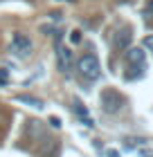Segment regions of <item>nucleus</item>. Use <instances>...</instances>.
Wrapping results in <instances>:
<instances>
[{
  "label": "nucleus",
  "mask_w": 153,
  "mask_h": 157,
  "mask_svg": "<svg viewBox=\"0 0 153 157\" xmlns=\"http://www.w3.org/2000/svg\"><path fill=\"white\" fill-rule=\"evenodd\" d=\"M77 72L81 78L86 81H97L101 76V65H99V59L95 54H83L81 59L77 61Z\"/></svg>",
  "instance_id": "obj_1"
},
{
  "label": "nucleus",
  "mask_w": 153,
  "mask_h": 157,
  "mask_svg": "<svg viewBox=\"0 0 153 157\" xmlns=\"http://www.w3.org/2000/svg\"><path fill=\"white\" fill-rule=\"evenodd\" d=\"M124 105H126V97L119 90L108 88V90L101 92V108H104L106 115H117Z\"/></svg>",
  "instance_id": "obj_2"
},
{
  "label": "nucleus",
  "mask_w": 153,
  "mask_h": 157,
  "mask_svg": "<svg viewBox=\"0 0 153 157\" xmlns=\"http://www.w3.org/2000/svg\"><path fill=\"white\" fill-rule=\"evenodd\" d=\"M11 52L18 59H27L32 54V40L25 36V34H14L11 38Z\"/></svg>",
  "instance_id": "obj_3"
},
{
  "label": "nucleus",
  "mask_w": 153,
  "mask_h": 157,
  "mask_svg": "<svg viewBox=\"0 0 153 157\" xmlns=\"http://www.w3.org/2000/svg\"><path fill=\"white\" fill-rule=\"evenodd\" d=\"M72 63H74V54L70 52V47L59 45V47H56V67H59V72L68 74L72 70Z\"/></svg>",
  "instance_id": "obj_4"
},
{
  "label": "nucleus",
  "mask_w": 153,
  "mask_h": 157,
  "mask_svg": "<svg viewBox=\"0 0 153 157\" xmlns=\"http://www.w3.org/2000/svg\"><path fill=\"white\" fill-rule=\"evenodd\" d=\"M131 40H133V29L131 27H122V29H117V34L113 36V47L115 49H128Z\"/></svg>",
  "instance_id": "obj_5"
},
{
  "label": "nucleus",
  "mask_w": 153,
  "mask_h": 157,
  "mask_svg": "<svg viewBox=\"0 0 153 157\" xmlns=\"http://www.w3.org/2000/svg\"><path fill=\"white\" fill-rule=\"evenodd\" d=\"M126 61L133 67H147V52L142 47H128L126 49Z\"/></svg>",
  "instance_id": "obj_6"
},
{
  "label": "nucleus",
  "mask_w": 153,
  "mask_h": 157,
  "mask_svg": "<svg viewBox=\"0 0 153 157\" xmlns=\"http://www.w3.org/2000/svg\"><path fill=\"white\" fill-rule=\"evenodd\" d=\"M16 101H20V103H25V105H32V108H43V101L41 99H36V97H30V94H18L16 97Z\"/></svg>",
  "instance_id": "obj_7"
},
{
  "label": "nucleus",
  "mask_w": 153,
  "mask_h": 157,
  "mask_svg": "<svg viewBox=\"0 0 153 157\" xmlns=\"http://www.w3.org/2000/svg\"><path fill=\"white\" fill-rule=\"evenodd\" d=\"M74 110H77V115H79V119H81V121H83V119H88V110L83 108V103L79 101V99L74 101Z\"/></svg>",
  "instance_id": "obj_8"
},
{
  "label": "nucleus",
  "mask_w": 153,
  "mask_h": 157,
  "mask_svg": "<svg viewBox=\"0 0 153 157\" xmlns=\"http://www.w3.org/2000/svg\"><path fill=\"white\" fill-rule=\"evenodd\" d=\"M70 43H72V45H79V43H81V32H79V29L70 32Z\"/></svg>",
  "instance_id": "obj_9"
},
{
  "label": "nucleus",
  "mask_w": 153,
  "mask_h": 157,
  "mask_svg": "<svg viewBox=\"0 0 153 157\" xmlns=\"http://www.w3.org/2000/svg\"><path fill=\"white\" fill-rule=\"evenodd\" d=\"M0 83H2V85L9 83V70H7V67H0Z\"/></svg>",
  "instance_id": "obj_10"
},
{
  "label": "nucleus",
  "mask_w": 153,
  "mask_h": 157,
  "mask_svg": "<svg viewBox=\"0 0 153 157\" xmlns=\"http://www.w3.org/2000/svg\"><path fill=\"white\" fill-rule=\"evenodd\" d=\"M142 49H149V52H153V36H147L142 40Z\"/></svg>",
  "instance_id": "obj_11"
},
{
  "label": "nucleus",
  "mask_w": 153,
  "mask_h": 157,
  "mask_svg": "<svg viewBox=\"0 0 153 157\" xmlns=\"http://www.w3.org/2000/svg\"><path fill=\"white\" fill-rule=\"evenodd\" d=\"M144 16H153V0H147V5H144Z\"/></svg>",
  "instance_id": "obj_12"
},
{
  "label": "nucleus",
  "mask_w": 153,
  "mask_h": 157,
  "mask_svg": "<svg viewBox=\"0 0 153 157\" xmlns=\"http://www.w3.org/2000/svg\"><path fill=\"white\" fill-rule=\"evenodd\" d=\"M50 126L59 130V128H61V119H59V117H52V119H50Z\"/></svg>",
  "instance_id": "obj_13"
},
{
  "label": "nucleus",
  "mask_w": 153,
  "mask_h": 157,
  "mask_svg": "<svg viewBox=\"0 0 153 157\" xmlns=\"http://www.w3.org/2000/svg\"><path fill=\"white\" fill-rule=\"evenodd\" d=\"M106 155H108V157H119V153H117V151H108Z\"/></svg>",
  "instance_id": "obj_14"
},
{
  "label": "nucleus",
  "mask_w": 153,
  "mask_h": 157,
  "mask_svg": "<svg viewBox=\"0 0 153 157\" xmlns=\"http://www.w3.org/2000/svg\"><path fill=\"white\" fill-rule=\"evenodd\" d=\"M65 2H70V0H65Z\"/></svg>",
  "instance_id": "obj_15"
}]
</instances>
